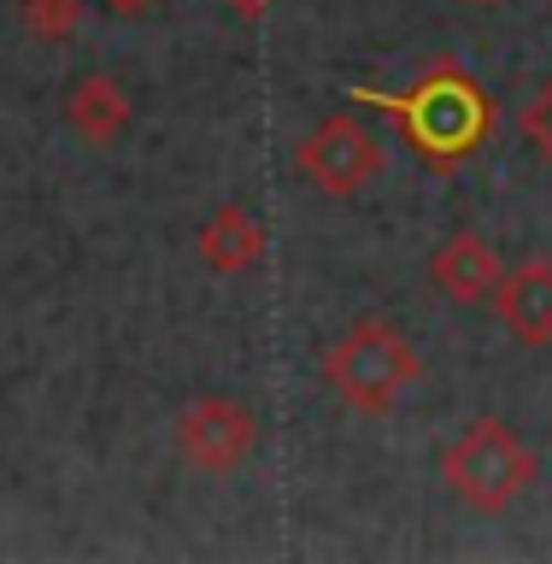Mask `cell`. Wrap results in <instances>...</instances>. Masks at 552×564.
Instances as JSON below:
<instances>
[{
    "label": "cell",
    "instance_id": "4fadbf2b",
    "mask_svg": "<svg viewBox=\"0 0 552 564\" xmlns=\"http://www.w3.org/2000/svg\"><path fill=\"white\" fill-rule=\"evenodd\" d=\"M224 7H229V12H236V18H247V24H259V18H264V12H271V7H277V0H224Z\"/></svg>",
    "mask_w": 552,
    "mask_h": 564
},
{
    "label": "cell",
    "instance_id": "5bb4252c",
    "mask_svg": "<svg viewBox=\"0 0 552 564\" xmlns=\"http://www.w3.org/2000/svg\"><path fill=\"white\" fill-rule=\"evenodd\" d=\"M458 7H511V0H458Z\"/></svg>",
    "mask_w": 552,
    "mask_h": 564
},
{
    "label": "cell",
    "instance_id": "7a4b0ae2",
    "mask_svg": "<svg viewBox=\"0 0 552 564\" xmlns=\"http://www.w3.org/2000/svg\"><path fill=\"white\" fill-rule=\"evenodd\" d=\"M423 370H430L423 352L405 341V329L388 324V317H359V324L324 352V382L365 417H388L423 382Z\"/></svg>",
    "mask_w": 552,
    "mask_h": 564
},
{
    "label": "cell",
    "instance_id": "5b68a950",
    "mask_svg": "<svg viewBox=\"0 0 552 564\" xmlns=\"http://www.w3.org/2000/svg\"><path fill=\"white\" fill-rule=\"evenodd\" d=\"M171 447L183 465H194L201 476H229L241 470L259 447V417L229 394H201L194 405H183L171 423Z\"/></svg>",
    "mask_w": 552,
    "mask_h": 564
},
{
    "label": "cell",
    "instance_id": "8fae6325",
    "mask_svg": "<svg viewBox=\"0 0 552 564\" xmlns=\"http://www.w3.org/2000/svg\"><path fill=\"white\" fill-rule=\"evenodd\" d=\"M518 135H523V148L541 159V165H552V83H541L535 95L523 100V112H518Z\"/></svg>",
    "mask_w": 552,
    "mask_h": 564
},
{
    "label": "cell",
    "instance_id": "ba28073f",
    "mask_svg": "<svg viewBox=\"0 0 552 564\" xmlns=\"http://www.w3.org/2000/svg\"><path fill=\"white\" fill-rule=\"evenodd\" d=\"M488 306L511 329V341L552 347V264L546 259H529V264H518V271H506Z\"/></svg>",
    "mask_w": 552,
    "mask_h": 564
},
{
    "label": "cell",
    "instance_id": "3957f363",
    "mask_svg": "<svg viewBox=\"0 0 552 564\" xmlns=\"http://www.w3.org/2000/svg\"><path fill=\"white\" fill-rule=\"evenodd\" d=\"M353 100L400 112L412 141H418V153L435 159V165L465 159L476 141L488 135V95L476 88V77H465V70H453V65L430 70L412 95H370V88H353Z\"/></svg>",
    "mask_w": 552,
    "mask_h": 564
},
{
    "label": "cell",
    "instance_id": "8992f818",
    "mask_svg": "<svg viewBox=\"0 0 552 564\" xmlns=\"http://www.w3.org/2000/svg\"><path fill=\"white\" fill-rule=\"evenodd\" d=\"M506 264L500 253H494V241H483L476 229H458V236H447L430 253V282L441 300H453V306H488L494 289H500Z\"/></svg>",
    "mask_w": 552,
    "mask_h": 564
},
{
    "label": "cell",
    "instance_id": "7c38bea8",
    "mask_svg": "<svg viewBox=\"0 0 552 564\" xmlns=\"http://www.w3.org/2000/svg\"><path fill=\"white\" fill-rule=\"evenodd\" d=\"M106 12H118V18H148V12H159L165 0H100Z\"/></svg>",
    "mask_w": 552,
    "mask_h": 564
},
{
    "label": "cell",
    "instance_id": "52a82bcc",
    "mask_svg": "<svg viewBox=\"0 0 552 564\" xmlns=\"http://www.w3.org/2000/svg\"><path fill=\"white\" fill-rule=\"evenodd\" d=\"M65 123L88 148H118L136 123V100L112 70H88V77H77L65 88Z\"/></svg>",
    "mask_w": 552,
    "mask_h": 564
},
{
    "label": "cell",
    "instance_id": "277c9868",
    "mask_svg": "<svg viewBox=\"0 0 552 564\" xmlns=\"http://www.w3.org/2000/svg\"><path fill=\"white\" fill-rule=\"evenodd\" d=\"M294 165L300 176L317 188V194H335V200H353L359 188H370L382 176V141L365 130L353 112H329L317 118L294 148Z\"/></svg>",
    "mask_w": 552,
    "mask_h": 564
},
{
    "label": "cell",
    "instance_id": "6da1fadb",
    "mask_svg": "<svg viewBox=\"0 0 552 564\" xmlns=\"http://www.w3.org/2000/svg\"><path fill=\"white\" fill-rule=\"evenodd\" d=\"M541 453L511 430L506 417H470L447 447H441V482L465 511L500 518L535 488Z\"/></svg>",
    "mask_w": 552,
    "mask_h": 564
},
{
    "label": "cell",
    "instance_id": "30bf717a",
    "mask_svg": "<svg viewBox=\"0 0 552 564\" xmlns=\"http://www.w3.org/2000/svg\"><path fill=\"white\" fill-rule=\"evenodd\" d=\"M18 18L35 42H71L83 24V0H18Z\"/></svg>",
    "mask_w": 552,
    "mask_h": 564
},
{
    "label": "cell",
    "instance_id": "9c48e42d",
    "mask_svg": "<svg viewBox=\"0 0 552 564\" xmlns=\"http://www.w3.org/2000/svg\"><path fill=\"white\" fill-rule=\"evenodd\" d=\"M194 247H201L206 271H218V276H241V271H253V264L264 259V224L253 218V206L224 200V206L201 224Z\"/></svg>",
    "mask_w": 552,
    "mask_h": 564
}]
</instances>
